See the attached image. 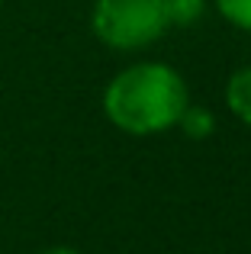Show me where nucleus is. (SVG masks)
<instances>
[{
	"label": "nucleus",
	"instance_id": "f257e3e1",
	"mask_svg": "<svg viewBox=\"0 0 251 254\" xmlns=\"http://www.w3.org/2000/svg\"><path fill=\"white\" fill-rule=\"evenodd\" d=\"M110 123L132 135H155L177 126L187 110V84L168 64H132L110 81L103 93Z\"/></svg>",
	"mask_w": 251,
	"mask_h": 254
},
{
	"label": "nucleus",
	"instance_id": "0eeeda50",
	"mask_svg": "<svg viewBox=\"0 0 251 254\" xmlns=\"http://www.w3.org/2000/svg\"><path fill=\"white\" fill-rule=\"evenodd\" d=\"M42 254H81V251H74V248H49V251H42Z\"/></svg>",
	"mask_w": 251,
	"mask_h": 254
},
{
	"label": "nucleus",
	"instance_id": "6e6552de",
	"mask_svg": "<svg viewBox=\"0 0 251 254\" xmlns=\"http://www.w3.org/2000/svg\"><path fill=\"white\" fill-rule=\"evenodd\" d=\"M0 3H3V0H0Z\"/></svg>",
	"mask_w": 251,
	"mask_h": 254
},
{
	"label": "nucleus",
	"instance_id": "20e7f679",
	"mask_svg": "<svg viewBox=\"0 0 251 254\" xmlns=\"http://www.w3.org/2000/svg\"><path fill=\"white\" fill-rule=\"evenodd\" d=\"M168 26H193L203 16V0H161Z\"/></svg>",
	"mask_w": 251,
	"mask_h": 254
},
{
	"label": "nucleus",
	"instance_id": "423d86ee",
	"mask_svg": "<svg viewBox=\"0 0 251 254\" xmlns=\"http://www.w3.org/2000/svg\"><path fill=\"white\" fill-rule=\"evenodd\" d=\"M216 6L232 26L251 32V0H216Z\"/></svg>",
	"mask_w": 251,
	"mask_h": 254
},
{
	"label": "nucleus",
	"instance_id": "7ed1b4c3",
	"mask_svg": "<svg viewBox=\"0 0 251 254\" xmlns=\"http://www.w3.org/2000/svg\"><path fill=\"white\" fill-rule=\"evenodd\" d=\"M226 103L242 123L251 126V68H242L232 74V81L226 87Z\"/></svg>",
	"mask_w": 251,
	"mask_h": 254
},
{
	"label": "nucleus",
	"instance_id": "f03ea898",
	"mask_svg": "<svg viewBox=\"0 0 251 254\" xmlns=\"http://www.w3.org/2000/svg\"><path fill=\"white\" fill-rule=\"evenodd\" d=\"M90 26L110 49L129 52L155 42L168 29V16L161 0H97Z\"/></svg>",
	"mask_w": 251,
	"mask_h": 254
},
{
	"label": "nucleus",
	"instance_id": "39448f33",
	"mask_svg": "<svg viewBox=\"0 0 251 254\" xmlns=\"http://www.w3.org/2000/svg\"><path fill=\"white\" fill-rule=\"evenodd\" d=\"M177 123L184 126V132H187L190 138H206L209 132L216 129L213 113H209V110H203V106H187V110L181 113V119H177Z\"/></svg>",
	"mask_w": 251,
	"mask_h": 254
}]
</instances>
